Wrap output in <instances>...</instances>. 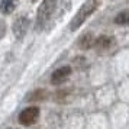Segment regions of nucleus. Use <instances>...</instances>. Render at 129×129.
<instances>
[{"label":"nucleus","mask_w":129,"mask_h":129,"mask_svg":"<svg viewBox=\"0 0 129 129\" xmlns=\"http://www.w3.org/2000/svg\"><path fill=\"white\" fill-rule=\"evenodd\" d=\"M44 94H45L44 90H36L35 93L29 94V97H26V100H42L44 99Z\"/></svg>","instance_id":"obj_10"},{"label":"nucleus","mask_w":129,"mask_h":129,"mask_svg":"<svg viewBox=\"0 0 129 129\" xmlns=\"http://www.w3.org/2000/svg\"><path fill=\"white\" fill-rule=\"evenodd\" d=\"M71 74V67L68 65H64V67H61L58 70H55L52 73V76H51V83L55 84V86H58L61 83H64Z\"/></svg>","instance_id":"obj_5"},{"label":"nucleus","mask_w":129,"mask_h":129,"mask_svg":"<svg viewBox=\"0 0 129 129\" xmlns=\"http://www.w3.org/2000/svg\"><path fill=\"white\" fill-rule=\"evenodd\" d=\"M115 23L117 25H129V9L123 10L115 18Z\"/></svg>","instance_id":"obj_9"},{"label":"nucleus","mask_w":129,"mask_h":129,"mask_svg":"<svg viewBox=\"0 0 129 129\" xmlns=\"http://www.w3.org/2000/svg\"><path fill=\"white\" fill-rule=\"evenodd\" d=\"M9 129H12V128H9Z\"/></svg>","instance_id":"obj_12"},{"label":"nucleus","mask_w":129,"mask_h":129,"mask_svg":"<svg viewBox=\"0 0 129 129\" xmlns=\"http://www.w3.org/2000/svg\"><path fill=\"white\" fill-rule=\"evenodd\" d=\"M55 7H57V0H44L41 3V6L38 9V15H36V25L39 26V29H42L48 23Z\"/></svg>","instance_id":"obj_2"},{"label":"nucleus","mask_w":129,"mask_h":129,"mask_svg":"<svg viewBox=\"0 0 129 129\" xmlns=\"http://www.w3.org/2000/svg\"><path fill=\"white\" fill-rule=\"evenodd\" d=\"M100 2H102V0H86V3H83V6L78 9V12L74 15L73 20L70 22V29L71 30L78 29V28L86 22V19L99 7Z\"/></svg>","instance_id":"obj_1"},{"label":"nucleus","mask_w":129,"mask_h":129,"mask_svg":"<svg viewBox=\"0 0 129 129\" xmlns=\"http://www.w3.org/2000/svg\"><path fill=\"white\" fill-rule=\"evenodd\" d=\"M29 19L28 18H19L15 23H13V34H15V36L18 38V39H22L25 35H26V32H28V29H29Z\"/></svg>","instance_id":"obj_4"},{"label":"nucleus","mask_w":129,"mask_h":129,"mask_svg":"<svg viewBox=\"0 0 129 129\" xmlns=\"http://www.w3.org/2000/svg\"><path fill=\"white\" fill-rule=\"evenodd\" d=\"M6 35V22L5 20H0V39Z\"/></svg>","instance_id":"obj_11"},{"label":"nucleus","mask_w":129,"mask_h":129,"mask_svg":"<svg viewBox=\"0 0 129 129\" xmlns=\"http://www.w3.org/2000/svg\"><path fill=\"white\" fill-rule=\"evenodd\" d=\"M38 117H39V107L30 106L19 113V123L23 126H30L38 120Z\"/></svg>","instance_id":"obj_3"},{"label":"nucleus","mask_w":129,"mask_h":129,"mask_svg":"<svg viewBox=\"0 0 129 129\" xmlns=\"http://www.w3.org/2000/svg\"><path fill=\"white\" fill-rule=\"evenodd\" d=\"M112 44H113V38L112 36H107V35H102L97 39H94V47H96V49H99V51L109 49L112 47Z\"/></svg>","instance_id":"obj_6"},{"label":"nucleus","mask_w":129,"mask_h":129,"mask_svg":"<svg viewBox=\"0 0 129 129\" xmlns=\"http://www.w3.org/2000/svg\"><path fill=\"white\" fill-rule=\"evenodd\" d=\"M16 2L18 0H2L0 3V12L3 15H9L16 9Z\"/></svg>","instance_id":"obj_7"},{"label":"nucleus","mask_w":129,"mask_h":129,"mask_svg":"<svg viewBox=\"0 0 129 129\" xmlns=\"http://www.w3.org/2000/svg\"><path fill=\"white\" fill-rule=\"evenodd\" d=\"M78 45L81 49H90V48L94 45V36L91 34H86V35L81 36V39L78 42Z\"/></svg>","instance_id":"obj_8"}]
</instances>
